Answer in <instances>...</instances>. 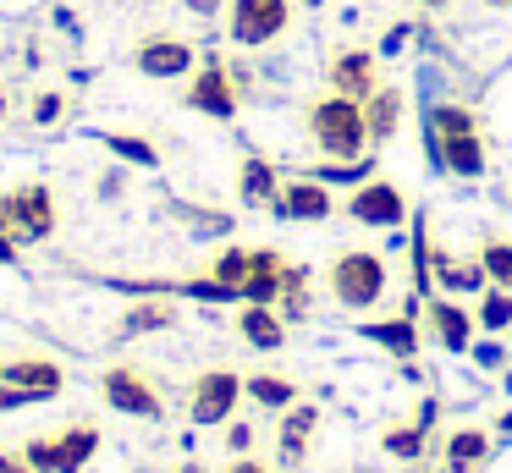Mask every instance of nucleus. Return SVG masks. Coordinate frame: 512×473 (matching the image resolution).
Returning a JSON list of instances; mask_svg holds the SVG:
<instances>
[{
    "label": "nucleus",
    "mask_w": 512,
    "mask_h": 473,
    "mask_svg": "<svg viewBox=\"0 0 512 473\" xmlns=\"http://www.w3.org/2000/svg\"><path fill=\"white\" fill-rule=\"evenodd\" d=\"M424 143H430L435 165L452 176H479L485 171V138H479V116L463 105H435L424 116Z\"/></svg>",
    "instance_id": "1"
},
{
    "label": "nucleus",
    "mask_w": 512,
    "mask_h": 473,
    "mask_svg": "<svg viewBox=\"0 0 512 473\" xmlns=\"http://www.w3.org/2000/svg\"><path fill=\"white\" fill-rule=\"evenodd\" d=\"M309 138L325 160H364V149H369L364 99H347V94L314 99L309 105Z\"/></svg>",
    "instance_id": "2"
},
{
    "label": "nucleus",
    "mask_w": 512,
    "mask_h": 473,
    "mask_svg": "<svg viewBox=\"0 0 512 473\" xmlns=\"http://www.w3.org/2000/svg\"><path fill=\"white\" fill-rule=\"evenodd\" d=\"M325 286H331V297L342 308H353V314H364V308H375L380 297H386L391 275H386V259L369 248H347L331 259V270H325Z\"/></svg>",
    "instance_id": "3"
},
{
    "label": "nucleus",
    "mask_w": 512,
    "mask_h": 473,
    "mask_svg": "<svg viewBox=\"0 0 512 473\" xmlns=\"http://www.w3.org/2000/svg\"><path fill=\"white\" fill-rule=\"evenodd\" d=\"M287 22H292V0H232L226 6V33L243 50H265L270 39H281Z\"/></svg>",
    "instance_id": "4"
},
{
    "label": "nucleus",
    "mask_w": 512,
    "mask_h": 473,
    "mask_svg": "<svg viewBox=\"0 0 512 473\" xmlns=\"http://www.w3.org/2000/svg\"><path fill=\"white\" fill-rule=\"evenodd\" d=\"M0 215L12 220L17 237L45 242L50 231H56V198H50V187H45V182H34V187H12V193L0 198Z\"/></svg>",
    "instance_id": "5"
},
{
    "label": "nucleus",
    "mask_w": 512,
    "mask_h": 473,
    "mask_svg": "<svg viewBox=\"0 0 512 473\" xmlns=\"http://www.w3.org/2000/svg\"><path fill=\"white\" fill-rule=\"evenodd\" d=\"M188 105L204 110L215 121H232L237 116V83H232V66L204 55V66H193V83H188Z\"/></svg>",
    "instance_id": "6"
},
{
    "label": "nucleus",
    "mask_w": 512,
    "mask_h": 473,
    "mask_svg": "<svg viewBox=\"0 0 512 473\" xmlns=\"http://www.w3.org/2000/svg\"><path fill=\"white\" fill-rule=\"evenodd\" d=\"M94 451H100V435L83 424V429H67V435H56V440H34L23 457L34 462L39 473H78Z\"/></svg>",
    "instance_id": "7"
},
{
    "label": "nucleus",
    "mask_w": 512,
    "mask_h": 473,
    "mask_svg": "<svg viewBox=\"0 0 512 473\" xmlns=\"http://www.w3.org/2000/svg\"><path fill=\"white\" fill-rule=\"evenodd\" d=\"M347 215H353L358 226H402V220H408V198H402L397 182H380V176H369V182L353 187V198H347Z\"/></svg>",
    "instance_id": "8"
},
{
    "label": "nucleus",
    "mask_w": 512,
    "mask_h": 473,
    "mask_svg": "<svg viewBox=\"0 0 512 473\" xmlns=\"http://www.w3.org/2000/svg\"><path fill=\"white\" fill-rule=\"evenodd\" d=\"M133 66H138L144 77H160V83H166V77H188L193 66H199V55H193V44H188V39H171V33H149V39L133 50Z\"/></svg>",
    "instance_id": "9"
},
{
    "label": "nucleus",
    "mask_w": 512,
    "mask_h": 473,
    "mask_svg": "<svg viewBox=\"0 0 512 473\" xmlns=\"http://www.w3.org/2000/svg\"><path fill=\"white\" fill-rule=\"evenodd\" d=\"M237 396H243V374L232 369H210L193 385V424H226L237 413Z\"/></svg>",
    "instance_id": "10"
},
{
    "label": "nucleus",
    "mask_w": 512,
    "mask_h": 473,
    "mask_svg": "<svg viewBox=\"0 0 512 473\" xmlns=\"http://www.w3.org/2000/svg\"><path fill=\"white\" fill-rule=\"evenodd\" d=\"M100 391H105V402L127 418H160V391L138 369H105Z\"/></svg>",
    "instance_id": "11"
},
{
    "label": "nucleus",
    "mask_w": 512,
    "mask_h": 473,
    "mask_svg": "<svg viewBox=\"0 0 512 473\" xmlns=\"http://www.w3.org/2000/svg\"><path fill=\"white\" fill-rule=\"evenodd\" d=\"M331 94H347V99H369L380 88V72H375V55L369 50H342L331 55Z\"/></svg>",
    "instance_id": "12"
},
{
    "label": "nucleus",
    "mask_w": 512,
    "mask_h": 473,
    "mask_svg": "<svg viewBox=\"0 0 512 473\" xmlns=\"http://www.w3.org/2000/svg\"><path fill=\"white\" fill-rule=\"evenodd\" d=\"M0 385L23 391L28 402H45V396L61 391V369L50 358H12V363H0Z\"/></svg>",
    "instance_id": "13"
},
{
    "label": "nucleus",
    "mask_w": 512,
    "mask_h": 473,
    "mask_svg": "<svg viewBox=\"0 0 512 473\" xmlns=\"http://www.w3.org/2000/svg\"><path fill=\"white\" fill-rule=\"evenodd\" d=\"M270 209H276L281 220H325L336 209V198H331V187H325V182H287Z\"/></svg>",
    "instance_id": "14"
},
{
    "label": "nucleus",
    "mask_w": 512,
    "mask_h": 473,
    "mask_svg": "<svg viewBox=\"0 0 512 473\" xmlns=\"http://www.w3.org/2000/svg\"><path fill=\"white\" fill-rule=\"evenodd\" d=\"M237 336H243L248 347H259V352H276L281 341H287V325H281V314L270 303H243V314H237Z\"/></svg>",
    "instance_id": "15"
},
{
    "label": "nucleus",
    "mask_w": 512,
    "mask_h": 473,
    "mask_svg": "<svg viewBox=\"0 0 512 473\" xmlns=\"http://www.w3.org/2000/svg\"><path fill=\"white\" fill-rule=\"evenodd\" d=\"M281 275H287V264H281L270 248H254L248 281H243V303H281Z\"/></svg>",
    "instance_id": "16"
},
{
    "label": "nucleus",
    "mask_w": 512,
    "mask_h": 473,
    "mask_svg": "<svg viewBox=\"0 0 512 473\" xmlns=\"http://www.w3.org/2000/svg\"><path fill=\"white\" fill-rule=\"evenodd\" d=\"M364 121H369V143H391L402 127V88L380 83L375 94L364 99Z\"/></svg>",
    "instance_id": "17"
},
{
    "label": "nucleus",
    "mask_w": 512,
    "mask_h": 473,
    "mask_svg": "<svg viewBox=\"0 0 512 473\" xmlns=\"http://www.w3.org/2000/svg\"><path fill=\"white\" fill-rule=\"evenodd\" d=\"M430 325H435V336H441L446 352H468V347H474V319H468V308L430 303Z\"/></svg>",
    "instance_id": "18"
},
{
    "label": "nucleus",
    "mask_w": 512,
    "mask_h": 473,
    "mask_svg": "<svg viewBox=\"0 0 512 473\" xmlns=\"http://www.w3.org/2000/svg\"><path fill=\"white\" fill-rule=\"evenodd\" d=\"M237 193H243V204H276L281 182H276V171H270V160L243 154V165H237Z\"/></svg>",
    "instance_id": "19"
},
{
    "label": "nucleus",
    "mask_w": 512,
    "mask_h": 473,
    "mask_svg": "<svg viewBox=\"0 0 512 473\" xmlns=\"http://www.w3.org/2000/svg\"><path fill=\"white\" fill-rule=\"evenodd\" d=\"M314 424H320V413H314V407H292V413L281 418V457H287V462H303Z\"/></svg>",
    "instance_id": "20"
},
{
    "label": "nucleus",
    "mask_w": 512,
    "mask_h": 473,
    "mask_svg": "<svg viewBox=\"0 0 512 473\" xmlns=\"http://www.w3.org/2000/svg\"><path fill=\"white\" fill-rule=\"evenodd\" d=\"M485 451H490L485 429H457V435L446 440V462H452V473H474L479 462H485Z\"/></svg>",
    "instance_id": "21"
},
{
    "label": "nucleus",
    "mask_w": 512,
    "mask_h": 473,
    "mask_svg": "<svg viewBox=\"0 0 512 473\" xmlns=\"http://www.w3.org/2000/svg\"><path fill=\"white\" fill-rule=\"evenodd\" d=\"M248 396H254L259 407H292L298 402V385H292L287 374H248Z\"/></svg>",
    "instance_id": "22"
},
{
    "label": "nucleus",
    "mask_w": 512,
    "mask_h": 473,
    "mask_svg": "<svg viewBox=\"0 0 512 473\" xmlns=\"http://www.w3.org/2000/svg\"><path fill=\"white\" fill-rule=\"evenodd\" d=\"M369 341H380L386 352H397V358H413V347H419V336H413V319H386V325H364Z\"/></svg>",
    "instance_id": "23"
},
{
    "label": "nucleus",
    "mask_w": 512,
    "mask_h": 473,
    "mask_svg": "<svg viewBox=\"0 0 512 473\" xmlns=\"http://www.w3.org/2000/svg\"><path fill=\"white\" fill-rule=\"evenodd\" d=\"M479 270H485L490 286H507V292H512V242L507 237H490L485 248H479Z\"/></svg>",
    "instance_id": "24"
},
{
    "label": "nucleus",
    "mask_w": 512,
    "mask_h": 473,
    "mask_svg": "<svg viewBox=\"0 0 512 473\" xmlns=\"http://www.w3.org/2000/svg\"><path fill=\"white\" fill-rule=\"evenodd\" d=\"M248 259H254V253L248 248H226L221 259H215V281L226 286V292L232 297H243V281H248Z\"/></svg>",
    "instance_id": "25"
},
{
    "label": "nucleus",
    "mask_w": 512,
    "mask_h": 473,
    "mask_svg": "<svg viewBox=\"0 0 512 473\" xmlns=\"http://www.w3.org/2000/svg\"><path fill=\"white\" fill-rule=\"evenodd\" d=\"M281 314H292V319L309 314V275L298 264H287V275H281Z\"/></svg>",
    "instance_id": "26"
},
{
    "label": "nucleus",
    "mask_w": 512,
    "mask_h": 473,
    "mask_svg": "<svg viewBox=\"0 0 512 473\" xmlns=\"http://www.w3.org/2000/svg\"><path fill=\"white\" fill-rule=\"evenodd\" d=\"M479 325L485 330H512V292L507 286H490L485 303H479Z\"/></svg>",
    "instance_id": "27"
},
{
    "label": "nucleus",
    "mask_w": 512,
    "mask_h": 473,
    "mask_svg": "<svg viewBox=\"0 0 512 473\" xmlns=\"http://www.w3.org/2000/svg\"><path fill=\"white\" fill-rule=\"evenodd\" d=\"M171 319H177V308L160 297V303H138L133 314H127V330H133V336H144V330H166Z\"/></svg>",
    "instance_id": "28"
},
{
    "label": "nucleus",
    "mask_w": 512,
    "mask_h": 473,
    "mask_svg": "<svg viewBox=\"0 0 512 473\" xmlns=\"http://www.w3.org/2000/svg\"><path fill=\"white\" fill-rule=\"evenodd\" d=\"M105 149L122 154V160H133V165H160L155 143H144V138H116V132H105Z\"/></svg>",
    "instance_id": "29"
},
{
    "label": "nucleus",
    "mask_w": 512,
    "mask_h": 473,
    "mask_svg": "<svg viewBox=\"0 0 512 473\" xmlns=\"http://www.w3.org/2000/svg\"><path fill=\"white\" fill-rule=\"evenodd\" d=\"M424 435H430V429H419V424H413V429H397V435L386 440V451H391V457H419V451H424Z\"/></svg>",
    "instance_id": "30"
},
{
    "label": "nucleus",
    "mask_w": 512,
    "mask_h": 473,
    "mask_svg": "<svg viewBox=\"0 0 512 473\" xmlns=\"http://www.w3.org/2000/svg\"><path fill=\"white\" fill-rule=\"evenodd\" d=\"M61 121V94H39L34 99V127H56Z\"/></svg>",
    "instance_id": "31"
},
{
    "label": "nucleus",
    "mask_w": 512,
    "mask_h": 473,
    "mask_svg": "<svg viewBox=\"0 0 512 473\" xmlns=\"http://www.w3.org/2000/svg\"><path fill=\"white\" fill-rule=\"evenodd\" d=\"M226 446H232V451H254V424H232V429H226Z\"/></svg>",
    "instance_id": "32"
},
{
    "label": "nucleus",
    "mask_w": 512,
    "mask_h": 473,
    "mask_svg": "<svg viewBox=\"0 0 512 473\" xmlns=\"http://www.w3.org/2000/svg\"><path fill=\"white\" fill-rule=\"evenodd\" d=\"M17 253V231H12V220L0 215V259H12Z\"/></svg>",
    "instance_id": "33"
},
{
    "label": "nucleus",
    "mask_w": 512,
    "mask_h": 473,
    "mask_svg": "<svg viewBox=\"0 0 512 473\" xmlns=\"http://www.w3.org/2000/svg\"><path fill=\"white\" fill-rule=\"evenodd\" d=\"M0 473H39L28 457H0Z\"/></svg>",
    "instance_id": "34"
},
{
    "label": "nucleus",
    "mask_w": 512,
    "mask_h": 473,
    "mask_svg": "<svg viewBox=\"0 0 512 473\" xmlns=\"http://www.w3.org/2000/svg\"><path fill=\"white\" fill-rule=\"evenodd\" d=\"M182 6H188L193 17H215V11H221V0H182Z\"/></svg>",
    "instance_id": "35"
},
{
    "label": "nucleus",
    "mask_w": 512,
    "mask_h": 473,
    "mask_svg": "<svg viewBox=\"0 0 512 473\" xmlns=\"http://www.w3.org/2000/svg\"><path fill=\"white\" fill-rule=\"evenodd\" d=\"M226 473H270V468H259L254 457H237V462H232V468H226Z\"/></svg>",
    "instance_id": "36"
},
{
    "label": "nucleus",
    "mask_w": 512,
    "mask_h": 473,
    "mask_svg": "<svg viewBox=\"0 0 512 473\" xmlns=\"http://www.w3.org/2000/svg\"><path fill=\"white\" fill-rule=\"evenodd\" d=\"M419 6H430V11H441V6H446V0H419Z\"/></svg>",
    "instance_id": "37"
},
{
    "label": "nucleus",
    "mask_w": 512,
    "mask_h": 473,
    "mask_svg": "<svg viewBox=\"0 0 512 473\" xmlns=\"http://www.w3.org/2000/svg\"><path fill=\"white\" fill-rule=\"evenodd\" d=\"M182 473H204V468H199V462H182Z\"/></svg>",
    "instance_id": "38"
},
{
    "label": "nucleus",
    "mask_w": 512,
    "mask_h": 473,
    "mask_svg": "<svg viewBox=\"0 0 512 473\" xmlns=\"http://www.w3.org/2000/svg\"><path fill=\"white\" fill-rule=\"evenodd\" d=\"M485 6H507V0H485Z\"/></svg>",
    "instance_id": "39"
},
{
    "label": "nucleus",
    "mask_w": 512,
    "mask_h": 473,
    "mask_svg": "<svg viewBox=\"0 0 512 473\" xmlns=\"http://www.w3.org/2000/svg\"><path fill=\"white\" fill-rule=\"evenodd\" d=\"M507 11H512V0H507Z\"/></svg>",
    "instance_id": "40"
}]
</instances>
